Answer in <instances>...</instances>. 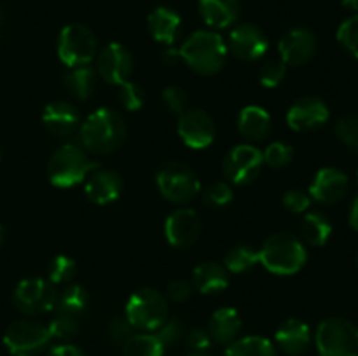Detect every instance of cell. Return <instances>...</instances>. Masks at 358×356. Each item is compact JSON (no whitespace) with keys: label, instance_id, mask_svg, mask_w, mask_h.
<instances>
[{"label":"cell","instance_id":"6da1fadb","mask_svg":"<svg viewBox=\"0 0 358 356\" xmlns=\"http://www.w3.org/2000/svg\"><path fill=\"white\" fill-rule=\"evenodd\" d=\"M80 145L93 154H110L126 140L124 119L112 108H98L87 115L79 129Z\"/></svg>","mask_w":358,"mask_h":356},{"label":"cell","instance_id":"7a4b0ae2","mask_svg":"<svg viewBox=\"0 0 358 356\" xmlns=\"http://www.w3.org/2000/svg\"><path fill=\"white\" fill-rule=\"evenodd\" d=\"M185 65L201 75H213L220 72L227 59V44L217 31H194L178 49Z\"/></svg>","mask_w":358,"mask_h":356},{"label":"cell","instance_id":"3957f363","mask_svg":"<svg viewBox=\"0 0 358 356\" xmlns=\"http://www.w3.org/2000/svg\"><path fill=\"white\" fill-rule=\"evenodd\" d=\"M308 251L301 239L287 232L273 234L259 250V264L278 276H292L304 267Z\"/></svg>","mask_w":358,"mask_h":356},{"label":"cell","instance_id":"277c9868","mask_svg":"<svg viewBox=\"0 0 358 356\" xmlns=\"http://www.w3.org/2000/svg\"><path fill=\"white\" fill-rule=\"evenodd\" d=\"M93 170H96V163L91 161L86 149L76 143H66L49 159L48 177L56 187L69 188L86 180Z\"/></svg>","mask_w":358,"mask_h":356},{"label":"cell","instance_id":"5b68a950","mask_svg":"<svg viewBox=\"0 0 358 356\" xmlns=\"http://www.w3.org/2000/svg\"><path fill=\"white\" fill-rule=\"evenodd\" d=\"M126 318L133 328L142 332H156L168 320V302L156 288H140L126 304Z\"/></svg>","mask_w":358,"mask_h":356},{"label":"cell","instance_id":"8992f818","mask_svg":"<svg viewBox=\"0 0 358 356\" xmlns=\"http://www.w3.org/2000/svg\"><path fill=\"white\" fill-rule=\"evenodd\" d=\"M320 356H358V327L345 318L322 321L315 334Z\"/></svg>","mask_w":358,"mask_h":356},{"label":"cell","instance_id":"52a82bcc","mask_svg":"<svg viewBox=\"0 0 358 356\" xmlns=\"http://www.w3.org/2000/svg\"><path fill=\"white\" fill-rule=\"evenodd\" d=\"M98 40L91 28L84 24H66L58 37V56L69 68L86 66L96 56Z\"/></svg>","mask_w":358,"mask_h":356},{"label":"cell","instance_id":"ba28073f","mask_svg":"<svg viewBox=\"0 0 358 356\" xmlns=\"http://www.w3.org/2000/svg\"><path fill=\"white\" fill-rule=\"evenodd\" d=\"M156 184L161 195L175 205H185L201 192L198 175L182 163H168L157 171Z\"/></svg>","mask_w":358,"mask_h":356},{"label":"cell","instance_id":"9c48e42d","mask_svg":"<svg viewBox=\"0 0 358 356\" xmlns=\"http://www.w3.org/2000/svg\"><path fill=\"white\" fill-rule=\"evenodd\" d=\"M51 339L45 325L34 320H20L7 327L3 344L13 356H35L48 348Z\"/></svg>","mask_w":358,"mask_h":356},{"label":"cell","instance_id":"30bf717a","mask_svg":"<svg viewBox=\"0 0 358 356\" xmlns=\"http://www.w3.org/2000/svg\"><path fill=\"white\" fill-rule=\"evenodd\" d=\"M58 292L49 279L28 278L17 283L13 293V302L20 313L27 316L49 313L56 307Z\"/></svg>","mask_w":358,"mask_h":356},{"label":"cell","instance_id":"8fae6325","mask_svg":"<svg viewBox=\"0 0 358 356\" xmlns=\"http://www.w3.org/2000/svg\"><path fill=\"white\" fill-rule=\"evenodd\" d=\"M262 152L254 145L241 143L233 147L224 159V175L236 185H247L259 177L262 170Z\"/></svg>","mask_w":358,"mask_h":356},{"label":"cell","instance_id":"7c38bea8","mask_svg":"<svg viewBox=\"0 0 358 356\" xmlns=\"http://www.w3.org/2000/svg\"><path fill=\"white\" fill-rule=\"evenodd\" d=\"M178 136L191 149H206L215 140V121L201 108H187L178 119Z\"/></svg>","mask_w":358,"mask_h":356},{"label":"cell","instance_id":"4fadbf2b","mask_svg":"<svg viewBox=\"0 0 358 356\" xmlns=\"http://www.w3.org/2000/svg\"><path fill=\"white\" fill-rule=\"evenodd\" d=\"M96 72L105 82L121 86L133 73V56L122 44L112 42L105 45L96 58Z\"/></svg>","mask_w":358,"mask_h":356},{"label":"cell","instance_id":"5bb4252c","mask_svg":"<svg viewBox=\"0 0 358 356\" xmlns=\"http://www.w3.org/2000/svg\"><path fill=\"white\" fill-rule=\"evenodd\" d=\"M203 223L198 213L191 208H178L168 215L164 234L171 246L189 248L201 236Z\"/></svg>","mask_w":358,"mask_h":356},{"label":"cell","instance_id":"9a60e30c","mask_svg":"<svg viewBox=\"0 0 358 356\" xmlns=\"http://www.w3.org/2000/svg\"><path fill=\"white\" fill-rule=\"evenodd\" d=\"M317 45V35L313 31L303 27L292 28L280 38V59L287 66H301L313 58Z\"/></svg>","mask_w":358,"mask_h":356},{"label":"cell","instance_id":"2e32d148","mask_svg":"<svg viewBox=\"0 0 358 356\" xmlns=\"http://www.w3.org/2000/svg\"><path fill=\"white\" fill-rule=\"evenodd\" d=\"M269 40L255 24H240L229 34L227 49L241 61H255L268 52Z\"/></svg>","mask_w":358,"mask_h":356},{"label":"cell","instance_id":"e0dca14e","mask_svg":"<svg viewBox=\"0 0 358 356\" xmlns=\"http://www.w3.org/2000/svg\"><path fill=\"white\" fill-rule=\"evenodd\" d=\"M329 107L317 96L297 100L287 112V124L294 131H313L329 121Z\"/></svg>","mask_w":358,"mask_h":356},{"label":"cell","instance_id":"ac0fdd59","mask_svg":"<svg viewBox=\"0 0 358 356\" xmlns=\"http://www.w3.org/2000/svg\"><path fill=\"white\" fill-rule=\"evenodd\" d=\"M350 187L348 177L336 168H324L315 175V180L310 187L311 199L324 205H334L341 201Z\"/></svg>","mask_w":358,"mask_h":356},{"label":"cell","instance_id":"d6986e66","mask_svg":"<svg viewBox=\"0 0 358 356\" xmlns=\"http://www.w3.org/2000/svg\"><path fill=\"white\" fill-rule=\"evenodd\" d=\"M42 122L49 133L59 136V138H65L79 129L80 115L72 103L58 100L45 105L44 112H42Z\"/></svg>","mask_w":358,"mask_h":356},{"label":"cell","instance_id":"ffe728a7","mask_svg":"<svg viewBox=\"0 0 358 356\" xmlns=\"http://www.w3.org/2000/svg\"><path fill=\"white\" fill-rule=\"evenodd\" d=\"M122 178L117 171L96 168L86 178V195L96 205H108L121 195Z\"/></svg>","mask_w":358,"mask_h":356},{"label":"cell","instance_id":"44dd1931","mask_svg":"<svg viewBox=\"0 0 358 356\" xmlns=\"http://www.w3.org/2000/svg\"><path fill=\"white\" fill-rule=\"evenodd\" d=\"M275 341L283 353L290 356H299L310 348L311 330L304 321L289 318L275 332Z\"/></svg>","mask_w":358,"mask_h":356},{"label":"cell","instance_id":"7402d4cb","mask_svg":"<svg viewBox=\"0 0 358 356\" xmlns=\"http://www.w3.org/2000/svg\"><path fill=\"white\" fill-rule=\"evenodd\" d=\"M192 286L203 295H217L229 286V272L217 262H201L192 272Z\"/></svg>","mask_w":358,"mask_h":356},{"label":"cell","instance_id":"603a6c76","mask_svg":"<svg viewBox=\"0 0 358 356\" xmlns=\"http://www.w3.org/2000/svg\"><path fill=\"white\" fill-rule=\"evenodd\" d=\"M238 129L241 135L254 142H261L271 135L273 119L266 108L259 105H248L238 114Z\"/></svg>","mask_w":358,"mask_h":356},{"label":"cell","instance_id":"cb8c5ba5","mask_svg":"<svg viewBox=\"0 0 358 356\" xmlns=\"http://www.w3.org/2000/svg\"><path fill=\"white\" fill-rule=\"evenodd\" d=\"M241 332V318L234 307H220L212 314L208 323V334L212 342L227 344L234 342Z\"/></svg>","mask_w":358,"mask_h":356},{"label":"cell","instance_id":"d4e9b609","mask_svg":"<svg viewBox=\"0 0 358 356\" xmlns=\"http://www.w3.org/2000/svg\"><path fill=\"white\" fill-rule=\"evenodd\" d=\"M199 14L212 28H227L240 17V0H199Z\"/></svg>","mask_w":358,"mask_h":356},{"label":"cell","instance_id":"484cf974","mask_svg":"<svg viewBox=\"0 0 358 356\" xmlns=\"http://www.w3.org/2000/svg\"><path fill=\"white\" fill-rule=\"evenodd\" d=\"M149 30L161 44L171 45L180 31V16L170 7H157L149 14Z\"/></svg>","mask_w":358,"mask_h":356},{"label":"cell","instance_id":"4316f807","mask_svg":"<svg viewBox=\"0 0 358 356\" xmlns=\"http://www.w3.org/2000/svg\"><path fill=\"white\" fill-rule=\"evenodd\" d=\"M63 84L77 100H87L96 89V70L90 65L70 68L63 75Z\"/></svg>","mask_w":358,"mask_h":356},{"label":"cell","instance_id":"83f0119b","mask_svg":"<svg viewBox=\"0 0 358 356\" xmlns=\"http://www.w3.org/2000/svg\"><path fill=\"white\" fill-rule=\"evenodd\" d=\"M87 306H90V295L86 290L79 285L66 286L58 293V300H56V313L69 314L73 318H83L86 314Z\"/></svg>","mask_w":358,"mask_h":356},{"label":"cell","instance_id":"f1b7e54d","mask_svg":"<svg viewBox=\"0 0 358 356\" xmlns=\"http://www.w3.org/2000/svg\"><path fill=\"white\" fill-rule=\"evenodd\" d=\"M224 356H276V348L269 339L248 335L231 342Z\"/></svg>","mask_w":358,"mask_h":356},{"label":"cell","instance_id":"f546056e","mask_svg":"<svg viewBox=\"0 0 358 356\" xmlns=\"http://www.w3.org/2000/svg\"><path fill=\"white\" fill-rule=\"evenodd\" d=\"M301 234L311 246H324L332 234V225L324 213H308L301 222Z\"/></svg>","mask_w":358,"mask_h":356},{"label":"cell","instance_id":"4dcf8cb0","mask_svg":"<svg viewBox=\"0 0 358 356\" xmlns=\"http://www.w3.org/2000/svg\"><path fill=\"white\" fill-rule=\"evenodd\" d=\"M164 346L156 334H133L122 346V356H164Z\"/></svg>","mask_w":358,"mask_h":356},{"label":"cell","instance_id":"1f68e13d","mask_svg":"<svg viewBox=\"0 0 358 356\" xmlns=\"http://www.w3.org/2000/svg\"><path fill=\"white\" fill-rule=\"evenodd\" d=\"M259 264V251H255L252 246L240 244V246L231 248L224 258V267L231 274H243L250 271Z\"/></svg>","mask_w":358,"mask_h":356},{"label":"cell","instance_id":"d6a6232c","mask_svg":"<svg viewBox=\"0 0 358 356\" xmlns=\"http://www.w3.org/2000/svg\"><path fill=\"white\" fill-rule=\"evenodd\" d=\"M48 328L52 339H58V341H70V339H73L79 334L80 320L79 318L69 316V314L56 313V316L52 318L51 323L48 325Z\"/></svg>","mask_w":358,"mask_h":356},{"label":"cell","instance_id":"836d02e7","mask_svg":"<svg viewBox=\"0 0 358 356\" xmlns=\"http://www.w3.org/2000/svg\"><path fill=\"white\" fill-rule=\"evenodd\" d=\"M203 202L208 208H226L234 199L233 187L226 181H213L201 192Z\"/></svg>","mask_w":358,"mask_h":356},{"label":"cell","instance_id":"e575fe53","mask_svg":"<svg viewBox=\"0 0 358 356\" xmlns=\"http://www.w3.org/2000/svg\"><path fill=\"white\" fill-rule=\"evenodd\" d=\"M77 272V264L72 257H66V255H58L51 260L49 264V281L52 285H63V283L72 281L73 276Z\"/></svg>","mask_w":358,"mask_h":356},{"label":"cell","instance_id":"d590c367","mask_svg":"<svg viewBox=\"0 0 358 356\" xmlns=\"http://www.w3.org/2000/svg\"><path fill=\"white\" fill-rule=\"evenodd\" d=\"M119 103L129 112L140 110L145 103V91L142 89V86L133 80H126L124 84L119 86Z\"/></svg>","mask_w":358,"mask_h":356},{"label":"cell","instance_id":"8d00e7d4","mask_svg":"<svg viewBox=\"0 0 358 356\" xmlns=\"http://www.w3.org/2000/svg\"><path fill=\"white\" fill-rule=\"evenodd\" d=\"M262 159L271 168H285L294 159V149L285 142H275L266 147Z\"/></svg>","mask_w":358,"mask_h":356},{"label":"cell","instance_id":"74e56055","mask_svg":"<svg viewBox=\"0 0 358 356\" xmlns=\"http://www.w3.org/2000/svg\"><path fill=\"white\" fill-rule=\"evenodd\" d=\"M287 75V65L282 59H268L264 65L261 66V72H259V80L264 87H273L280 86L283 82Z\"/></svg>","mask_w":358,"mask_h":356},{"label":"cell","instance_id":"f35d334b","mask_svg":"<svg viewBox=\"0 0 358 356\" xmlns=\"http://www.w3.org/2000/svg\"><path fill=\"white\" fill-rule=\"evenodd\" d=\"M184 323L178 318H168L156 330V337L159 339L164 348H171L184 339Z\"/></svg>","mask_w":358,"mask_h":356},{"label":"cell","instance_id":"ab89813d","mask_svg":"<svg viewBox=\"0 0 358 356\" xmlns=\"http://www.w3.org/2000/svg\"><path fill=\"white\" fill-rule=\"evenodd\" d=\"M338 40L348 52L358 58V16L343 21L338 30Z\"/></svg>","mask_w":358,"mask_h":356},{"label":"cell","instance_id":"60d3db41","mask_svg":"<svg viewBox=\"0 0 358 356\" xmlns=\"http://www.w3.org/2000/svg\"><path fill=\"white\" fill-rule=\"evenodd\" d=\"M107 334L108 339H110L112 344L115 346H124V342L135 334V328L133 325L129 323L128 318H122V316H115L108 321V327H107Z\"/></svg>","mask_w":358,"mask_h":356},{"label":"cell","instance_id":"b9f144b4","mask_svg":"<svg viewBox=\"0 0 358 356\" xmlns=\"http://www.w3.org/2000/svg\"><path fill=\"white\" fill-rule=\"evenodd\" d=\"M336 135L346 145L358 149V114H352L343 117L336 126Z\"/></svg>","mask_w":358,"mask_h":356},{"label":"cell","instance_id":"7bdbcfd3","mask_svg":"<svg viewBox=\"0 0 358 356\" xmlns=\"http://www.w3.org/2000/svg\"><path fill=\"white\" fill-rule=\"evenodd\" d=\"M163 101L168 107V110L173 112V114L180 115L187 110L189 105V96L182 87L178 86H168L163 91Z\"/></svg>","mask_w":358,"mask_h":356},{"label":"cell","instance_id":"ee69618b","mask_svg":"<svg viewBox=\"0 0 358 356\" xmlns=\"http://www.w3.org/2000/svg\"><path fill=\"white\" fill-rule=\"evenodd\" d=\"M282 202L287 212L304 213L311 206V195L304 191H299V188H292V191L285 192Z\"/></svg>","mask_w":358,"mask_h":356},{"label":"cell","instance_id":"f6af8a7d","mask_svg":"<svg viewBox=\"0 0 358 356\" xmlns=\"http://www.w3.org/2000/svg\"><path fill=\"white\" fill-rule=\"evenodd\" d=\"M185 342L192 351H206L212 346V337L205 328H192L185 335Z\"/></svg>","mask_w":358,"mask_h":356},{"label":"cell","instance_id":"bcb514c9","mask_svg":"<svg viewBox=\"0 0 358 356\" xmlns=\"http://www.w3.org/2000/svg\"><path fill=\"white\" fill-rule=\"evenodd\" d=\"M168 297L173 302H187L192 297V285L189 281H185V279H173L168 285Z\"/></svg>","mask_w":358,"mask_h":356},{"label":"cell","instance_id":"7dc6e473","mask_svg":"<svg viewBox=\"0 0 358 356\" xmlns=\"http://www.w3.org/2000/svg\"><path fill=\"white\" fill-rule=\"evenodd\" d=\"M48 356H86L80 348H77L76 344H70V342H65V344H58L55 348L49 349Z\"/></svg>","mask_w":358,"mask_h":356},{"label":"cell","instance_id":"c3c4849f","mask_svg":"<svg viewBox=\"0 0 358 356\" xmlns=\"http://www.w3.org/2000/svg\"><path fill=\"white\" fill-rule=\"evenodd\" d=\"M163 61L168 63V65H175V63L182 61L178 49H168V51L163 54Z\"/></svg>","mask_w":358,"mask_h":356},{"label":"cell","instance_id":"681fc988","mask_svg":"<svg viewBox=\"0 0 358 356\" xmlns=\"http://www.w3.org/2000/svg\"><path fill=\"white\" fill-rule=\"evenodd\" d=\"M350 223H352L353 229L358 230V195L353 199L352 208H350Z\"/></svg>","mask_w":358,"mask_h":356},{"label":"cell","instance_id":"f907efd6","mask_svg":"<svg viewBox=\"0 0 358 356\" xmlns=\"http://www.w3.org/2000/svg\"><path fill=\"white\" fill-rule=\"evenodd\" d=\"M341 2H343V6L350 7V9H353V10H358V0H341Z\"/></svg>","mask_w":358,"mask_h":356},{"label":"cell","instance_id":"816d5d0a","mask_svg":"<svg viewBox=\"0 0 358 356\" xmlns=\"http://www.w3.org/2000/svg\"><path fill=\"white\" fill-rule=\"evenodd\" d=\"M185 356H212V355L206 351H191V353H187Z\"/></svg>","mask_w":358,"mask_h":356},{"label":"cell","instance_id":"f5cc1de1","mask_svg":"<svg viewBox=\"0 0 358 356\" xmlns=\"http://www.w3.org/2000/svg\"><path fill=\"white\" fill-rule=\"evenodd\" d=\"M2 237H3V229H2V225H0V241H2Z\"/></svg>","mask_w":358,"mask_h":356},{"label":"cell","instance_id":"db71d44e","mask_svg":"<svg viewBox=\"0 0 358 356\" xmlns=\"http://www.w3.org/2000/svg\"><path fill=\"white\" fill-rule=\"evenodd\" d=\"M0 161H2V150H0Z\"/></svg>","mask_w":358,"mask_h":356},{"label":"cell","instance_id":"11a10c76","mask_svg":"<svg viewBox=\"0 0 358 356\" xmlns=\"http://www.w3.org/2000/svg\"><path fill=\"white\" fill-rule=\"evenodd\" d=\"M0 20H2V10H0Z\"/></svg>","mask_w":358,"mask_h":356},{"label":"cell","instance_id":"9f6ffc18","mask_svg":"<svg viewBox=\"0 0 358 356\" xmlns=\"http://www.w3.org/2000/svg\"><path fill=\"white\" fill-rule=\"evenodd\" d=\"M357 184H358V173H357Z\"/></svg>","mask_w":358,"mask_h":356}]
</instances>
